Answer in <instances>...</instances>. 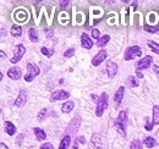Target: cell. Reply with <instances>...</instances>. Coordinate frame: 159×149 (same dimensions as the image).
I'll list each match as a JSON object with an SVG mask.
<instances>
[{
  "mask_svg": "<svg viewBox=\"0 0 159 149\" xmlns=\"http://www.w3.org/2000/svg\"><path fill=\"white\" fill-rule=\"evenodd\" d=\"M108 108V94L102 93V95L98 99V104H97V109H96V115L97 116H102L104 110Z\"/></svg>",
  "mask_w": 159,
  "mask_h": 149,
  "instance_id": "cell-1",
  "label": "cell"
},
{
  "mask_svg": "<svg viewBox=\"0 0 159 149\" xmlns=\"http://www.w3.org/2000/svg\"><path fill=\"white\" fill-rule=\"evenodd\" d=\"M39 74V67L33 64H27V74L25 76L26 82H32L36 76Z\"/></svg>",
  "mask_w": 159,
  "mask_h": 149,
  "instance_id": "cell-2",
  "label": "cell"
},
{
  "mask_svg": "<svg viewBox=\"0 0 159 149\" xmlns=\"http://www.w3.org/2000/svg\"><path fill=\"white\" fill-rule=\"evenodd\" d=\"M81 121H82L81 117H80L79 115H76V116L71 120L69 127L66 129V134H69V136H75L76 132L79 131V127H80V125H81Z\"/></svg>",
  "mask_w": 159,
  "mask_h": 149,
  "instance_id": "cell-3",
  "label": "cell"
},
{
  "mask_svg": "<svg viewBox=\"0 0 159 149\" xmlns=\"http://www.w3.org/2000/svg\"><path fill=\"white\" fill-rule=\"evenodd\" d=\"M141 55H142V50L139 49V47L134 45V47H130V48L126 49L124 59H125L126 61H130V60H132V59H135V57L141 56Z\"/></svg>",
  "mask_w": 159,
  "mask_h": 149,
  "instance_id": "cell-4",
  "label": "cell"
},
{
  "mask_svg": "<svg viewBox=\"0 0 159 149\" xmlns=\"http://www.w3.org/2000/svg\"><path fill=\"white\" fill-rule=\"evenodd\" d=\"M25 53H26L25 45L23 44H17L16 48H15V50H14V56L11 57V62L12 64H17L21 59H22V56L25 55Z\"/></svg>",
  "mask_w": 159,
  "mask_h": 149,
  "instance_id": "cell-5",
  "label": "cell"
},
{
  "mask_svg": "<svg viewBox=\"0 0 159 149\" xmlns=\"http://www.w3.org/2000/svg\"><path fill=\"white\" fill-rule=\"evenodd\" d=\"M151 64H153V57L151 55L144 56L142 60H139V62L136 64V70L139 71V70H146L151 66Z\"/></svg>",
  "mask_w": 159,
  "mask_h": 149,
  "instance_id": "cell-6",
  "label": "cell"
},
{
  "mask_svg": "<svg viewBox=\"0 0 159 149\" xmlns=\"http://www.w3.org/2000/svg\"><path fill=\"white\" fill-rule=\"evenodd\" d=\"M89 149H103V138L98 133H94L89 142Z\"/></svg>",
  "mask_w": 159,
  "mask_h": 149,
  "instance_id": "cell-7",
  "label": "cell"
},
{
  "mask_svg": "<svg viewBox=\"0 0 159 149\" xmlns=\"http://www.w3.org/2000/svg\"><path fill=\"white\" fill-rule=\"evenodd\" d=\"M70 97V93L66 91H55L54 93L52 94L50 100L52 102H58V100H65Z\"/></svg>",
  "mask_w": 159,
  "mask_h": 149,
  "instance_id": "cell-8",
  "label": "cell"
},
{
  "mask_svg": "<svg viewBox=\"0 0 159 149\" xmlns=\"http://www.w3.org/2000/svg\"><path fill=\"white\" fill-rule=\"evenodd\" d=\"M21 76H22V71H21V69L16 67V66H14V67L7 70V77L11 78V79H15V81L20 79Z\"/></svg>",
  "mask_w": 159,
  "mask_h": 149,
  "instance_id": "cell-9",
  "label": "cell"
},
{
  "mask_svg": "<svg viewBox=\"0 0 159 149\" xmlns=\"http://www.w3.org/2000/svg\"><path fill=\"white\" fill-rule=\"evenodd\" d=\"M105 57H107V52L105 50H100L99 53L92 59V65L93 66H99L100 64L105 60Z\"/></svg>",
  "mask_w": 159,
  "mask_h": 149,
  "instance_id": "cell-10",
  "label": "cell"
},
{
  "mask_svg": "<svg viewBox=\"0 0 159 149\" xmlns=\"http://www.w3.org/2000/svg\"><path fill=\"white\" fill-rule=\"evenodd\" d=\"M107 72H108V76L110 78H113L114 76H116L118 74V65L113 61H108L107 64Z\"/></svg>",
  "mask_w": 159,
  "mask_h": 149,
  "instance_id": "cell-11",
  "label": "cell"
},
{
  "mask_svg": "<svg viewBox=\"0 0 159 149\" xmlns=\"http://www.w3.org/2000/svg\"><path fill=\"white\" fill-rule=\"evenodd\" d=\"M26 102H27V93H26L25 91H20L19 97H17L16 100H15V105L21 108V106H23V105L26 104Z\"/></svg>",
  "mask_w": 159,
  "mask_h": 149,
  "instance_id": "cell-12",
  "label": "cell"
},
{
  "mask_svg": "<svg viewBox=\"0 0 159 149\" xmlns=\"http://www.w3.org/2000/svg\"><path fill=\"white\" fill-rule=\"evenodd\" d=\"M81 43H82V47L86 48V49H91L93 47V42L91 40V38L88 37L86 33H83L81 36Z\"/></svg>",
  "mask_w": 159,
  "mask_h": 149,
  "instance_id": "cell-13",
  "label": "cell"
},
{
  "mask_svg": "<svg viewBox=\"0 0 159 149\" xmlns=\"http://www.w3.org/2000/svg\"><path fill=\"white\" fill-rule=\"evenodd\" d=\"M124 93H125V88H124V86H121V87H119V89L116 91V93L114 95L115 106H119V104L121 103V99L124 98Z\"/></svg>",
  "mask_w": 159,
  "mask_h": 149,
  "instance_id": "cell-14",
  "label": "cell"
},
{
  "mask_svg": "<svg viewBox=\"0 0 159 149\" xmlns=\"http://www.w3.org/2000/svg\"><path fill=\"white\" fill-rule=\"evenodd\" d=\"M114 127L118 129V131H119L120 134H121L122 137H126V127H125V125H124L122 122H120L118 119L114 121Z\"/></svg>",
  "mask_w": 159,
  "mask_h": 149,
  "instance_id": "cell-15",
  "label": "cell"
},
{
  "mask_svg": "<svg viewBox=\"0 0 159 149\" xmlns=\"http://www.w3.org/2000/svg\"><path fill=\"white\" fill-rule=\"evenodd\" d=\"M74 106H75V103L71 102V100H69V102H66V103L62 104L61 111L64 112V114H69V112H71V110L74 109Z\"/></svg>",
  "mask_w": 159,
  "mask_h": 149,
  "instance_id": "cell-16",
  "label": "cell"
},
{
  "mask_svg": "<svg viewBox=\"0 0 159 149\" xmlns=\"http://www.w3.org/2000/svg\"><path fill=\"white\" fill-rule=\"evenodd\" d=\"M5 132H6L9 136L15 134V133H16V127H15V125H14L12 122H10V121H6V122H5Z\"/></svg>",
  "mask_w": 159,
  "mask_h": 149,
  "instance_id": "cell-17",
  "label": "cell"
},
{
  "mask_svg": "<svg viewBox=\"0 0 159 149\" xmlns=\"http://www.w3.org/2000/svg\"><path fill=\"white\" fill-rule=\"evenodd\" d=\"M70 142H71V136L65 134V137H64V138L61 139V142H60L59 149H69Z\"/></svg>",
  "mask_w": 159,
  "mask_h": 149,
  "instance_id": "cell-18",
  "label": "cell"
},
{
  "mask_svg": "<svg viewBox=\"0 0 159 149\" xmlns=\"http://www.w3.org/2000/svg\"><path fill=\"white\" fill-rule=\"evenodd\" d=\"M33 132H34V134H36V137H37V139L38 141H44L45 138H47V133L44 132V131L39 129V127H34L33 129Z\"/></svg>",
  "mask_w": 159,
  "mask_h": 149,
  "instance_id": "cell-19",
  "label": "cell"
},
{
  "mask_svg": "<svg viewBox=\"0 0 159 149\" xmlns=\"http://www.w3.org/2000/svg\"><path fill=\"white\" fill-rule=\"evenodd\" d=\"M28 36H30L31 42H33V43H37L38 42V32L36 31V28H31L28 31Z\"/></svg>",
  "mask_w": 159,
  "mask_h": 149,
  "instance_id": "cell-20",
  "label": "cell"
},
{
  "mask_svg": "<svg viewBox=\"0 0 159 149\" xmlns=\"http://www.w3.org/2000/svg\"><path fill=\"white\" fill-rule=\"evenodd\" d=\"M11 34L14 37H20L21 34H22V28H21L19 25H14L11 27Z\"/></svg>",
  "mask_w": 159,
  "mask_h": 149,
  "instance_id": "cell-21",
  "label": "cell"
},
{
  "mask_svg": "<svg viewBox=\"0 0 159 149\" xmlns=\"http://www.w3.org/2000/svg\"><path fill=\"white\" fill-rule=\"evenodd\" d=\"M153 124L159 125V105L153 106Z\"/></svg>",
  "mask_w": 159,
  "mask_h": 149,
  "instance_id": "cell-22",
  "label": "cell"
},
{
  "mask_svg": "<svg viewBox=\"0 0 159 149\" xmlns=\"http://www.w3.org/2000/svg\"><path fill=\"white\" fill-rule=\"evenodd\" d=\"M143 143H144V146H146L147 148H153V147L156 146V139H154L153 137H147V138L143 141Z\"/></svg>",
  "mask_w": 159,
  "mask_h": 149,
  "instance_id": "cell-23",
  "label": "cell"
},
{
  "mask_svg": "<svg viewBox=\"0 0 159 149\" xmlns=\"http://www.w3.org/2000/svg\"><path fill=\"white\" fill-rule=\"evenodd\" d=\"M109 40H110V37H109L108 34H105V36H103V37L100 38L99 40L97 42V45H98L99 48H103V47H104Z\"/></svg>",
  "mask_w": 159,
  "mask_h": 149,
  "instance_id": "cell-24",
  "label": "cell"
},
{
  "mask_svg": "<svg viewBox=\"0 0 159 149\" xmlns=\"http://www.w3.org/2000/svg\"><path fill=\"white\" fill-rule=\"evenodd\" d=\"M147 44H148V47H149L156 54H159V44H157L156 42H152V40H148Z\"/></svg>",
  "mask_w": 159,
  "mask_h": 149,
  "instance_id": "cell-25",
  "label": "cell"
},
{
  "mask_svg": "<svg viewBox=\"0 0 159 149\" xmlns=\"http://www.w3.org/2000/svg\"><path fill=\"white\" fill-rule=\"evenodd\" d=\"M118 120H119L120 122H122V124L126 126V124H127V112L125 111V110H122V111L119 114V117H118Z\"/></svg>",
  "mask_w": 159,
  "mask_h": 149,
  "instance_id": "cell-26",
  "label": "cell"
},
{
  "mask_svg": "<svg viewBox=\"0 0 159 149\" xmlns=\"http://www.w3.org/2000/svg\"><path fill=\"white\" fill-rule=\"evenodd\" d=\"M127 84H129V87L134 88V87H137V86H139V82L136 81V78H135L134 76H130V77L127 78Z\"/></svg>",
  "mask_w": 159,
  "mask_h": 149,
  "instance_id": "cell-27",
  "label": "cell"
},
{
  "mask_svg": "<svg viewBox=\"0 0 159 149\" xmlns=\"http://www.w3.org/2000/svg\"><path fill=\"white\" fill-rule=\"evenodd\" d=\"M144 31L146 32H149V33H156L159 31V26H144Z\"/></svg>",
  "mask_w": 159,
  "mask_h": 149,
  "instance_id": "cell-28",
  "label": "cell"
},
{
  "mask_svg": "<svg viewBox=\"0 0 159 149\" xmlns=\"http://www.w3.org/2000/svg\"><path fill=\"white\" fill-rule=\"evenodd\" d=\"M40 52H42V54L45 56H48V57H50V56L54 54V49H48V48H45V47H43L42 49H40Z\"/></svg>",
  "mask_w": 159,
  "mask_h": 149,
  "instance_id": "cell-29",
  "label": "cell"
},
{
  "mask_svg": "<svg viewBox=\"0 0 159 149\" xmlns=\"http://www.w3.org/2000/svg\"><path fill=\"white\" fill-rule=\"evenodd\" d=\"M130 149H142V143L139 142V139H135V141L131 143Z\"/></svg>",
  "mask_w": 159,
  "mask_h": 149,
  "instance_id": "cell-30",
  "label": "cell"
},
{
  "mask_svg": "<svg viewBox=\"0 0 159 149\" xmlns=\"http://www.w3.org/2000/svg\"><path fill=\"white\" fill-rule=\"evenodd\" d=\"M100 33H99V31H98V29H97V28H93V29H92V37L94 38V39H97V40H99L100 38V36H99Z\"/></svg>",
  "mask_w": 159,
  "mask_h": 149,
  "instance_id": "cell-31",
  "label": "cell"
},
{
  "mask_svg": "<svg viewBox=\"0 0 159 149\" xmlns=\"http://www.w3.org/2000/svg\"><path fill=\"white\" fill-rule=\"evenodd\" d=\"M47 115V109H42L38 114V116H37V119H38V121H43V119H44V116Z\"/></svg>",
  "mask_w": 159,
  "mask_h": 149,
  "instance_id": "cell-32",
  "label": "cell"
},
{
  "mask_svg": "<svg viewBox=\"0 0 159 149\" xmlns=\"http://www.w3.org/2000/svg\"><path fill=\"white\" fill-rule=\"evenodd\" d=\"M74 54H75V49H74V48H71V49H69V50H66V52H65L64 56H65V57H71Z\"/></svg>",
  "mask_w": 159,
  "mask_h": 149,
  "instance_id": "cell-33",
  "label": "cell"
},
{
  "mask_svg": "<svg viewBox=\"0 0 159 149\" xmlns=\"http://www.w3.org/2000/svg\"><path fill=\"white\" fill-rule=\"evenodd\" d=\"M40 149H54V148H53L52 143H44V144L40 146Z\"/></svg>",
  "mask_w": 159,
  "mask_h": 149,
  "instance_id": "cell-34",
  "label": "cell"
},
{
  "mask_svg": "<svg viewBox=\"0 0 159 149\" xmlns=\"http://www.w3.org/2000/svg\"><path fill=\"white\" fill-rule=\"evenodd\" d=\"M144 129H146L147 131H152L153 130V122H146Z\"/></svg>",
  "mask_w": 159,
  "mask_h": 149,
  "instance_id": "cell-35",
  "label": "cell"
},
{
  "mask_svg": "<svg viewBox=\"0 0 159 149\" xmlns=\"http://www.w3.org/2000/svg\"><path fill=\"white\" fill-rule=\"evenodd\" d=\"M77 142H79V143H81V144H84V143H86V138H84L83 136H81V137H79Z\"/></svg>",
  "mask_w": 159,
  "mask_h": 149,
  "instance_id": "cell-36",
  "label": "cell"
},
{
  "mask_svg": "<svg viewBox=\"0 0 159 149\" xmlns=\"http://www.w3.org/2000/svg\"><path fill=\"white\" fill-rule=\"evenodd\" d=\"M22 139H23V134H20V136H19V138H17V144H21Z\"/></svg>",
  "mask_w": 159,
  "mask_h": 149,
  "instance_id": "cell-37",
  "label": "cell"
},
{
  "mask_svg": "<svg viewBox=\"0 0 159 149\" xmlns=\"http://www.w3.org/2000/svg\"><path fill=\"white\" fill-rule=\"evenodd\" d=\"M0 149H9V147L5 143H0Z\"/></svg>",
  "mask_w": 159,
  "mask_h": 149,
  "instance_id": "cell-38",
  "label": "cell"
},
{
  "mask_svg": "<svg viewBox=\"0 0 159 149\" xmlns=\"http://www.w3.org/2000/svg\"><path fill=\"white\" fill-rule=\"evenodd\" d=\"M153 70H154V72H156V74H159V66L154 65V66H153Z\"/></svg>",
  "mask_w": 159,
  "mask_h": 149,
  "instance_id": "cell-39",
  "label": "cell"
},
{
  "mask_svg": "<svg viewBox=\"0 0 159 149\" xmlns=\"http://www.w3.org/2000/svg\"><path fill=\"white\" fill-rule=\"evenodd\" d=\"M136 74H137L139 78H143V74H141V71H136Z\"/></svg>",
  "mask_w": 159,
  "mask_h": 149,
  "instance_id": "cell-40",
  "label": "cell"
},
{
  "mask_svg": "<svg viewBox=\"0 0 159 149\" xmlns=\"http://www.w3.org/2000/svg\"><path fill=\"white\" fill-rule=\"evenodd\" d=\"M71 149H79V144H77V143L75 142V144L72 146V148H71Z\"/></svg>",
  "mask_w": 159,
  "mask_h": 149,
  "instance_id": "cell-41",
  "label": "cell"
},
{
  "mask_svg": "<svg viewBox=\"0 0 159 149\" xmlns=\"http://www.w3.org/2000/svg\"><path fill=\"white\" fill-rule=\"evenodd\" d=\"M69 4V1H61V6H66Z\"/></svg>",
  "mask_w": 159,
  "mask_h": 149,
  "instance_id": "cell-42",
  "label": "cell"
},
{
  "mask_svg": "<svg viewBox=\"0 0 159 149\" xmlns=\"http://www.w3.org/2000/svg\"><path fill=\"white\" fill-rule=\"evenodd\" d=\"M0 56H1V59H4V57H5V53H4L2 50L0 52Z\"/></svg>",
  "mask_w": 159,
  "mask_h": 149,
  "instance_id": "cell-43",
  "label": "cell"
}]
</instances>
